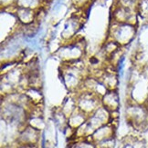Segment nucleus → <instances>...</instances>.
I'll return each mask as SVG.
<instances>
[{
	"instance_id": "1",
	"label": "nucleus",
	"mask_w": 148,
	"mask_h": 148,
	"mask_svg": "<svg viewBox=\"0 0 148 148\" xmlns=\"http://www.w3.org/2000/svg\"><path fill=\"white\" fill-rule=\"evenodd\" d=\"M111 36L113 40L118 45H125L133 39L134 36V28L132 24L118 23L113 27Z\"/></svg>"
},
{
	"instance_id": "2",
	"label": "nucleus",
	"mask_w": 148,
	"mask_h": 148,
	"mask_svg": "<svg viewBox=\"0 0 148 148\" xmlns=\"http://www.w3.org/2000/svg\"><path fill=\"white\" fill-rule=\"evenodd\" d=\"M58 55L65 64L78 62L83 55V47L78 43L69 44L68 46L61 47L58 51Z\"/></svg>"
},
{
	"instance_id": "3",
	"label": "nucleus",
	"mask_w": 148,
	"mask_h": 148,
	"mask_svg": "<svg viewBox=\"0 0 148 148\" xmlns=\"http://www.w3.org/2000/svg\"><path fill=\"white\" fill-rule=\"evenodd\" d=\"M16 15L18 21L26 25L33 24L36 19V11L29 8H17Z\"/></svg>"
},
{
	"instance_id": "4",
	"label": "nucleus",
	"mask_w": 148,
	"mask_h": 148,
	"mask_svg": "<svg viewBox=\"0 0 148 148\" xmlns=\"http://www.w3.org/2000/svg\"><path fill=\"white\" fill-rule=\"evenodd\" d=\"M80 27V20L77 17H72L64 25V28L62 31V37L64 39L72 38Z\"/></svg>"
},
{
	"instance_id": "5",
	"label": "nucleus",
	"mask_w": 148,
	"mask_h": 148,
	"mask_svg": "<svg viewBox=\"0 0 148 148\" xmlns=\"http://www.w3.org/2000/svg\"><path fill=\"white\" fill-rule=\"evenodd\" d=\"M17 8H29L36 10L41 5V0H16Z\"/></svg>"
},
{
	"instance_id": "6",
	"label": "nucleus",
	"mask_w": 148,
	"mask_h": 148,
	"mask_svg": "<svg viewBox=\"0 0 148 148\" xmlns=\"http://www.w3.org/2000/svg\"><path fill=\"white\" fill-rule=\"evenodd\" d=\"M90 1H91V0H73V3L78 6H84Z\"/></svg>"
},
{
	"instance_id": "7",
	"label": "nucleus",
	"mask_w": 148,
	"mask_h": 148,
	"mask_svg": "<svg viewBox=\"0 0 148 148\" xmlns=\"http://www.w3.org/2000/svg\"><path fill=\"white\" fill-rule=\"evenodd\" d=\"M1 1H2V3H10L11 1H13V0H1Z\"/></svg>"
}]
</instances>
